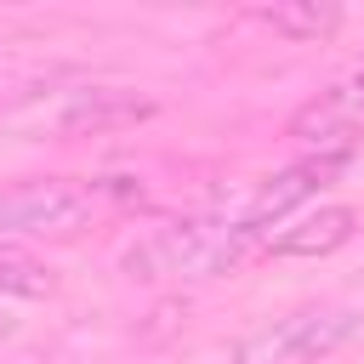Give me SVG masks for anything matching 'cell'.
<instances>
[{
  "instance_id": "obj_1",
  "label": "cell",
  "mask_w": 364,
  "mask_h": 364,
  "mask_svg": "<svg viewBox=\"0 0 364 364\" xmlns=\"http://www.w3.org/2000/svg\"><path fill=\"white\" fill-rule=\"evenodd\" d=\"M154 102L125 85H34L17 97H0V131L28 142H63V136H97L148 119Z\"/></svg>"
},
{
  "instance_id": "obj_2",
  "label": "cell",
  "mask_w": 364,
  "mask_h": 364,
  "mask_svg": "<svg viewBox=\"0 0 364 364\" xmlns=\"http://www.w3.org/2000/svg\"><path fill=\"white\" fill-rule=\"evenodd\" d=\"M256 233L228 228L216 216H188V222H159L136 245H125V273L131 279H216L233 273L250 256Z\"/></svg>"
},
{
  "instance_id": "obj_3",
  "label": "cell",
  "mask_w": 364,
  "mask_h": 364,
  "mask_svg": "<svg viewBox=\"0 0 364 364\" xmlns=\"http://www.w3.org/2000/svg\"><path fill=\"white\" fill-rule=\"evenodd\" d=\"M341 165H347L341 154H307V159H296V165H284V171H273V176L222 188L205 216H216V222H228V228H245V233H262L267 222H290L307 199H318V188H324Z\"/></svg>"
},
{
  "instance_id": "obj_4",
  "label": "cell",
  "mask_w": 364,
  "mask_h": 364,
  "mask_svg": "<svg viewBox=\"0 0 364 364\" xmlns=\"http://www.w3.org/2000/svg\"><path fill=\"white\" fill-rule=\"evenodd\" d=\"M102 182L74 176H34V182H0V245L11 239H74L97 216Z\"/></svg>"
},
{
  "instance_id": "obj_5",
  "label": "cell",
  "mask_w": 364,
  "mask_h": 364,
  "mask_svg": "<svg viewBox=\"0 0 364 364\" xmlns=\"http://www.w3.org/2000/svg\"><path fill=\"white\" fill-rule=\"evenodd\" d=\"M358 330H364V318L353 307H336V301L301 307V313H284V318L250 330L233 347V364H318L336 347H347Z\"/></svg>"
},
{
  "instance_id": "obj_6",
  "label": "cell",
  "mask_w": 364,
  "mask_h": 364,
  "mask_svg": "<svg viewBox=\"0 0 364 364\" xmlns=\"http://www.w3.org/2000/svg\"><path fill=\"white\" fill-rule=\"evenodd\" d=\"M358 131H364V68H358L353 80H341L336 91L313 97V102L290 119V136H296V142H307L313 154H341V159L353 154Z\"/></svg>"
},
{
  "instance_id": "obj_7",
  "label": "cell",
  "mask_w": 364,
  "mask_h": 364,
  "mask_svg": "<svg viewBox=\"0 0 364 364\" xmlns=\"http://www.w3.org/2000/svg\"><path fill=\"white\" fill-rule=\"evenodd\" d=\"M353 233H358V210L353 205H313V210H296L267 239V250L284 256V262H318V256L341 250Z\"/></svg>"
},
{
  "instance_id": "obj_8",
  "label": "cell",
  "mask_w": 364,
  "mask_h": 364,
  "mask_svg": "<svg viewBox=\"0 0 364 364\" xmlns=\"http://www.w3.org/2000/svg\"><path fill=\"white\" fill-rule=\"evenodd\" d=\"M273 34L284 40H324L341 28V6H318V0H284V6H262L256 11Z\"/></svg>"
},
{
  "instance_id": "obj_9",
  "label": "cell",
  "mask_w": 364,
  "mask_h": 364,
  "mask_svg": "<svg viewBox=\"0 0 364 364\" xmlns=\"http://www.w3.org/2000/svg\"><path fill=\"white\" fill-rule=\"evenodd\" d=\"M0 296H28V301L57 296V273L46 262L23 256L17 245H0Z\"/></svg>"
},
{
  "instance_id": "obj_10",
  "label": "cell",
  "mask_w": 364,
  "mask_h": 364,
  "mask_svg": "<svg viewBox=\"0 0 364 364\" xmlns=\"http://www.w3.org/2000/svg\"><path fill=\"white\" fill-rule=\"evenodd\" d=\"M6 336H17V318H11V307L0 301V341H6Z\"/></svg>"
}]
</instances>
